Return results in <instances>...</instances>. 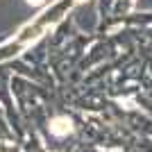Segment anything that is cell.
I'll return each instance as SVG.
<instances>
[{
  "instance_id": "obj_1",
  "label": "cell",
  "mask_w": 152,
  "mask_h": 152,
  "mask_svg": "<svg viewBox=\"0 0 152 152\" xmlns=\"http://www.w3.org/2000/svg\"><path fill=\"white\" fill-rule=\"evenodd\" d=\"M77 2H82V0H59L57 5H52L50 9L45 14H41V18L34 20V23H30V25H25L23 30L18 32V39L16 41H12V43L7 45V48H2V55H12L14 50H20V48H25L30 41H34L37 37H41L45 30H48V25H52V23H57L59 18H61V14H66L73 5H77Z\"/></svg>"
},
{
  "instance_id": "obj_2",
  "label": "cell",
  "mask_w": 152,
  "mask_h": 152,
  "mask_svg": "<svg viewBox=\"0 0 152 152\" xmlns=\"http://www.w3.org/2000/svg\"><path fill=\"white\" fill-rule=\"evenodd\" d=\"M70 121L68 118H55V121L50 123V132L55 134V136H66V134H70Z\"/></svg>"
},
{
  "instance_id": "obj_3",
  "label": "cell",
  "mask_w": 152,
  "mask_h": 152,
  "mask_svg": "<svg viewBox=\"0 0 152 152\" xmlns=\"http://www.w3.org/2000/svg\"><path fill=\"white\" fill-rule=\"evenodd\" d=\"M30 5H43V0H27Z\"/></svg>"
}]
</instances>
